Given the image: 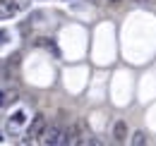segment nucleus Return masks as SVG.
I'll list each match as a JSON object with an SVG mask.
<instances>
[{
	"label": "nucleus",
	"instance_id": "obj_9",
	"mask_svg": "<svg viewBox=\"0 0 156 146\" xmlns=\"http://www.w3.org/2000/svg\"><path fill=\"white\" fill-rule=\"evenodd\" d=\"M24 122V113H15V117H12V127H17Z\"/></svg>",
	"mask_w": 156,
	"mask_h": 146
},
{
	"label": "nucleus",
	"instance_id": "obj_4",
	"mask_svg": "<svg viewBox=\"0 0 156 146\" xmlns=\"http://www.w3.org/2000/svg\"><path fill=\"white\" fill-rule=\"evenodd\" d=\"M58 144L62 146H72V144H79V139H77V129L72 127V129H60V141Z\"/></svg>",
	"mask_w": 156,
	"mask_h": 146
},
{
	"label": "nucleus",
	"instance_id": "obj_2",
	"mask_svg": "<svg viewBox=\"0 0 156 146\" xmlns=\"http://www.w3.org/2000/svg\"><path fill=\"white\" fill-rule=\"evenodd\" d=\"M46 125H48V122H46V115H34L31 122H29V127H27V137H29V139H36L41 132H43Z\"/></svg>",
	"mask_w": 156,
	"mask_h": 146
},
{
	"label": "nucleus",
	"instance_id": "obj_7",
	"mask_svg": "<svg viewBox=\"0 0 156 146\" xmlns=\"http://www.w3.org/2000/svg\"><path fill=\"white\" fill-rule=\"evenodd\" d=\"M130 144H132V146H144V144H147V134H144L142 129H137L135 134L130 137Z\"/></svg>",
	"mask_w": 156,
	"mask_h": 146
},
{
	"label": "nucleus",
	"instance_id": "obj_10",
	"mask_svg": "<svg viewBox=\"0 0 156 146\" xmlns=\"http://www.w3.org/2000/svg\"><path fill=\"white\" fill-rule=\"evenodd\" d=\"M7 36H10L7 31H0V46H2V43H7Z\"/></svg>",
	"mask_w": 156,
	"mask_h": 146
},
{
	"label": "nucleus",
	"instance_id": "obj_6",
	"mask_svg": "<svg viewBox=\"0 0 156 146\" xmlns=\"http://www.w3.org/2000/svg\"><path fill=\"white\" fill-rule=\"evenodd\" d=\"M12 15H15V10H12L10 0H0V19H10Z\"/></svg>",
	"mask_w": 156,
	"mask_h": 146
},
{
	"label": "nucleus",
	"instance_id": "obj_12",
	"mask_svg": "<svg viewBox=\"0 0 156 146\" xmlns=\"http://www.w3.org/2000/svg\"><path fill=\"white\" fill-rule=\"evenodd\" d=\"M108 2H118V0H108Z\"/></svg>",
	"mask_w": 156,
	"mask_h": 146
},
{
	"label": "nucleus",
	"instance_id": "obj_11",
	"mask_svg": "<svg viewBox=\"0 0 156 146\" xmlns=\"http://www.w3.org/2000/svg\"><path fill=\"white\" fill-rule=\"evenodd\" d=\"M137 2H142V5H144V2H149V0H137Z\"/></svg>",
	"mask_w": 156,
	"mask_h": 146
},
{
	"label": "nucleus",
	"instance_id": "obj_3",
	"mask_svg": "<svg viewBox=\"0 0 156 146\" xmlns=\"http://www.w3.org/2000/svg\"><path fill=\"white\" fill-rule=\"evenodd\" d=\"M20 98L17 89H0V108H7L10 103H15Z\"/></svg>",
	"mask_w": 156,
	"mask_h": 146
},
{
	"label": "nucleus",
	"instance_id": "obj_1",
	"mask_svg": "<svg viewBox=\"0 0 156 146\" xmlns=\"http://www.w3.org/2000/svg\"><path fill=\"white\" fill-rule=\"evenodd\" d=\"M60 129H62L60 125H46L43 132H41L36 139H39L41 144H46V146H58V141H60Z\"/></svg>",
	"mask_w": 156,
	"mask_h": 146
},
{
	"label": "nucleus",
	"instance_id": "obj_5",
	"mask_svg": "<svg viewBox=\"0 0 156 146\" xmlns=\"http://www.w3.org/2000/svg\"><path fill=\"white\" fill-rule=\"evenodd\" d=\"M113 137H115L118 141H125L127 139V125L122 122V120H118L115 127H113Z\"/></svg>",
	"mask_w": 156,
	"mask_h": 146
},
{
	"label": "nucleus",
	"instance_id": "obj_8",
	"mask_svg": "<svg viewBox=\"0 0 156 146\" xmlns=\"http://www.w3.org/2000/svg\"><path fill=\"white\" fill-rule=\"evenodd\" d=\"M10 5H12V10H15V12H22V10H29L31 0H10Z\"/></svg>",
	"mask_w": 156,
	"mask_h": 146
}]
</instances>
